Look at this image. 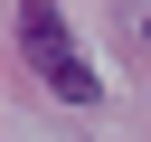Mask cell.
Returning <instances> with one entry per match:
<instances>
[{
    "label": "cell",
    "mask_w": 151,
    "mask_h": 142,
    "mask_svg": "<svg viewBox=\"0 0 151 142\" xmlns=\"http://www.w3.org/2000/svg\"><path fill=\"white\" fill-rule=\"evenodd\" d=\"M19 47H28V66L47 76V95H66V104H94V95H104V85H94V66L76 57V38H66L57 0H19Z\"/></svg>",
    "instance_id": "obj_1"
}]
</instances>
